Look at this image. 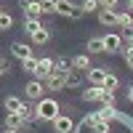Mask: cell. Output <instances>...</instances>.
Returning a JSON list of instances; mask_svg holds the SVG:
<instances>
[{
	"mask_svg": "<svg viewBox=\"0 0 133 133\" xmlns=\"http://www.w3.org/2000/svg\"><path fill=\"white\" fill-rule=\"evenodd\" d=\"M59 101H53V98H40L37 101V123H53L61 112H59Z\"/></svg>",
	"mask_w": 133,
	"mask_h": 133,
	"instance_id": "6da1fadb",
	"label": "cell"
},
{
	"mask_svg": "<svg viewBox=\"0 0 133 133\" xmlns=\"http://www.w3.org/2000/svg\"><path fill=\"white\" fill-rule=\"evenodd\" d=\"M56 14H59V16H69V19H80V16H85L83 8H77L75 3H69V0H56Z\"/></svg>",
	"mask_w": 133,
	"mask_h": 133,
	"instance_id": "7a4b0ae2",
	"label": "cell"
},
{
	"mask_svg": "<svg viewBox=\"0 0 133 133\" xmlns=\"http://www.w3.org/2000/svg\"><path fill=\"white\" fill-rule=\"evenodd\" d=\"M56 72V59H37V72L35 80H48V75Z\"/></svg>",
	"mask_w": 133,
	"mask_h": 133,
	"instance_id": "3957f363",
	"label": "cell"
},
{
	"mask_svg": "<svg viewBox=\"0 0 133 133\" xmlns=\"http://www.w3.org/2000/svg\"><path fill=\"white\" fill-rule=\"evenodd\" d=\"M53 130L56 133H72L75 130V120L69 115H59L56 120H53Z\"/></svg>",
	"mask_w": 133,
	"mask_h": 133,
	"instance_id": "277c9868",
	"label": "cell"
},
{
	"mask_svg": "<svg viewBox=\"0 0 133 133\" xmlns=\"http://www.w3.org/2000/svg\"><path fill=\"white\" fill-rule=\"evenodd\" d=\"M45 85L51 88V91H64V88H66V75H61V72H53V75H48Z\"/></svg>",
	"mask_w": 133,
	"mask_h": 133,
	"instance_id": "5b68a950",
	"label": "cell"
},
{
	"mask_svg": "<svg viewBox=\"0 0 133 133\" xmlns=\"http://www.w3.org/2000/svg\"><path fill=\"white\" fill-rule=\"evenodd\" d=\"M101 40H104V51H107V53H117L120 45H123V37L115 35V32H112V35H104Z\"/></svg>",
	"mask_w": 133,
	"mask_h": 133,
	"instance_id": "8992f818",
	"label": "cell"
},
{
	"mask_svg": "<svg viewBox=\"0 0 133 133\" xmlns=\"http://www.w3.org/2000/svg\"><path fill=\"white\" fill-rule=\"evenodd\" d=\"M107 69H101V66H91L88 69V80H91V85H101L104 88V80H107Z\"/></svg>",
	"mask_w": 133,
	"mask_h": 133,
	"instance_id": "52a82bcc",
	"label": "cell"
},
{
	"mask_svg": "<svg viewBox=\"0 0 133 133\" xmlns=\"http://www.w3.org/2000/svg\"><path fill=\"white\" fill-rule=\"evenodd\" d=\"M11 53H14L19 61L32 59V45H27V43H14V45H11Z\"/></svg>",
	"mask_w": 133,
	"mask_h": 133,
	"instance_id": "ba28073f",
	"label": "cell"
},
{
	"mask_svg": "<svg viewBox=\"0 0 133 133\" xmlns=\"http://www.w3.org/2000/svg\"><path fill=\"white\" fill-rule=\"evenodd\" d=\"M43 91H45L43 80H32V83H27V98H35V101H40V98H43Z\"/></svg>",
	"mask_w": 133,
	"mask_h": 133,
	"instance_id": "9c48e42d",
	"label": "cell"
},
{
	"mask_svg": "<svg viewBox=\"0 0 133 133\" xmlns=\"http://www.w3.org/2000/svg\"><path fill=\"white\" fill-rule=\"evenodd\" d=\"M98 21H101L104 27H117V14H115V11L101 8V11H98Z\"/></svg>",
	"mask_w": 133,
	"mask_h": 133,
	"instance_id": "30bf717a",
	"label": "cell"
},
{
	"mask_svg": "<svg viewBox=\"0 0 133 133\" xmlns=\"http://www.w3.org/2000/svg\"><path fill=\"white\" fill-rule=\"evenodd\" d=\"M5 125H8L11 130H19L21 125H27V123L21 120V115H19V112H5Z\"/></svg>",
	"mask_w": 133,
	"mask_h": 133,
	"instance_id": "8fae6325",
	"label": "cell"
},
{
	"mask_svg": "<svg viewBox=\"0 0 133 133\" xmlns=\"http://www.w3.org/2000/svg\"><path fill=\"white\" fill-rule=\"evenodd\" d=\"M29 37H32V45H45L51 40V32H48V27H40L35 35H29Z\"/></svg>",
	"mask_w": 133,
	"mask_h": 133,
	"instance_id": "7c38bea8",
	"label": "cell"
},
{
	"mask_svg": "<svg viewBox=\"0 0 133 133\" xmlns=\"http://www.w3.org/2000/svg\"><path fill=\"white\" fill-rule=\"evenodd\" d=\"M101 91H104V88L101 85H91V88H88V91H83V101H98V98H101Z\"/></svg>",
	"mask_w": 133,
	"mask_h": 133,
	"instance_id": "4fadbf2b",
	"label": "cell"
},
{
	"mask_svg": "<svg viewBox=\"0 0 133 133\" xmlns=\"http://www.w3.org/2000/svg\"><path fill=\"white\" fill-rule=\"evenodd\" d=\"M96 115H98V120H104V123H112V120H117V117H120L115 107H101Z\"/></svg>",
	"mask_w": 133,
	"mask_h": 133,
	"instance_id": "5bb4252c",
	"label": "cell"
},
{
	"mask_svg": "<svg viewBox=\"0 0 133 133\" xmlns=\"http://www.w3.org/2000/svg\"><path fill=\"white\" fill-rule=\"evenodd\" d=\"M24 19H37L40 16V0H29V3H24Z\"/></svg>",
	"mask_w": 133,
	"mask_h": 133,
	"instance_id": "9a60e30c",
	"label": "cell"
},
{
	"mask_svg": "<svg viewBox=\"0 0 133 133\" xmlns=\"http://www.w3.org/2000/svg\"><path fill=\"white\" fill-rule=\"evenodd\" d=\"M56 72H61V75H72V72H75V66H72V59H66V56L56 59Z\"/></svg>",
	"mask_w": 133,
	"mask_h": 133,
	"instance_id": "2e32d148",
	"label": "cell"
},
{
	"mask_svg": "<svg viewBox=\"0 0 133 133\" xmlns=\"http://www.w3.org/2000/svg\"><path fill=\"white\" fill-rule=\"evenodd\" d=\"M19 115H21L24 123H37V109H32V107H27V104L19 109Z\"/></svg>",
	"mask_w": 133,
	"mask_h": 133,
	"instance_id": "e0dca14e",
	"label": "cell"
},
{
	"mask_svg": "<svg viewBox=\"0 0 133 133\" xmlns=\"http://www.w3.org/2000/svg\"><path fill=\"white\" fill-rule=\"evenodd\" d=\"M21 107H24V101H21L19 96H8L5 98V112H19Z\"/></svg>",
	"mask_w": 133,
	"mask_h": 133,
	"instance_id": "ac0fdd59",
	"label": "cell"
},
{
	"mask_svg": "<svg viewBox=\"0 0 133 133\" xmlns=\"http://www.w3.org/2000/svg\"><path fill=\"white\" fill-rule=\"evenodd\" d=\"M117 27H123V29H130V27H133V14H130V11L117 14Z\"/></svg>",
	"mask_w": 133,
	"mask_h": 133,
	"instance_id": "d6986e66",
	"label": "cell"
},
{
	"mask_svg": "<svg viewBox=\"0 0 133 133\" xmlns=\"http://www.w3.org/2000/svg\"><path fill=\"white\" fill-rule=\"evenodd\" d=\"M11 27H14V16L5 14V11H0V32H8Z\"/></svg>",
	"mask_w": 133,
	"mask_h": 133,
	"instance_id": "ffe728a7",
	"label": "cell"
},
{
	"mask_svg": "<svg viewBox=\"0 0 133 133\" xmlns=\"http://www.w3.org/2000/svg\"><path fill=\"white\" fill-rule=\"evenodd\" d=\"M88 51L91 53H104V40L101 37H91L88 40Z\"/></svg>",
	"mask_w": 133,
	"mask_h": 133,
	"instance_id": "44dd1931",
	"label": "cell"
},
{
	"mask_svg": "<svg viewBox=\"0 0 133 133\" xmlns=\"http://www.w3.org/2000/svg\"><path fill=\"white\" fill-rule=\"evenodd\" d=\"M72 66H75V69H91V59H88V56H75L72 59Z\"/></svg>",
	"mask_w": 133,
	"mask_h": 133,
	"instance_id": "7402d4cb",
	"label": "cell"
},
{
	"mask_svg": "<svg viewBox=\"0 0 133 133\" xmlns=\"http://www.w3.org/2000/svg\"><path fill=\"white\" fill-rule=\"evenodd\" d=\"M40 27H43V24H40L37 19H24V32H27V35H35Z\"/></svg>",
	"mask_w": 133,
	"mask_h": 133,
	"instance_id": "603a6c76",
	"label": "cell"
},
{
	"mask_svg": "<svg viewBox=\"0 0 133 133\" xmlns=\"http://www.w3.org/2000/svg\"><path fill=\"white\" fill-rule=\"evenodd\" d=\"M80 8H83V14H93V11H98V8H101V0H85Z\"/></svg>",
	"mask_w": 133,
	"mask_h": 133,
	"instance_id": "cb8c5ba5",
	"label": "cell"
},
{
	"mask_svg": "<svg viewBox=\"0 0 133 133\" xmlns=\"http://www.w3.org/2000/svg\"><path fill=\"white\" fill-rule=\"evenodd\" d=\"M40 14H56V0H40Z\"/></svg>",
	"mask_w": 133,
	"mask_h": 133,
	"instance_id": "d4e9b609",
	"label": "cell"
},
{
	"mask_svg": "<svg viewBox=\"0 0 133 133\" xmlns=\"http://www.w3.org/2000/svg\"><path fill=\"white\" fill-rule=\"evenodd\" d=\"M98 101H101L104 107H115V93L104 88V91H101V98H98Z\"/></svg>",
	"mask_w": 133,
	"mask_h": 133,
	"instance_id": "484cf974",
	"label": "cell"
},
{
	"mask_svg": "<svg viewBox=\"0 0 133 133\" xmlns=\"http://www.w3.org/2000/svg\"><path fill=\"white\" fill-rule=\"evenodd\" d=\"M83 85V80H80V75H66V88H72V91H75V88H80Z\"/></svg>",
	"mask_w": 133,
	"mask_h": 133,
	"instance_id": "4316f807",
	"label": "cell"
},
{
	"mask_svg": "<svg viewBox=\"0 0 133 133\" xmlns=\"http://www.w3.org/2000/svg\"><path fill=\"white\" fill-rule=\"evenodd\" d=\"M117 85H120V80H117V77L115 75H107V80H104V88H107V91H117Z\"/></svg>",
	"mask_w": 133,
	"mask_h": 133,
	"instance_id": "83f0119b",
	"label": "cell"
},
{
	"mask_svg": "<svg viewBox=\"0 0 133 133\" xmlns=\"http://www.w3.org/2000/svg\"><path fill=\"white\" fill-rule=\"evenodd\" d=\"M21 66H24L27 72L35 75V72H37V59H35V56H32V59H24V61H21Z\"/></svg>",
	"mask_w": 133,
	"mask_h": 133,
	"instance_id": "f1b7e54d",
	"label": "cell"
},
{
	"mask_svg": "<svg viewBox=\"0 0 133 133\" xmlns=\"http://www.w3.org/2000/svg\"><path fill=\"white\" fill-rule=\"evenodd\" d=\"M120 51H123V56H125V61H128V66H130V69H133V48L128 45V48H120Z\"/></svg>",
	"mask_w": 133,
	"mask_h": 133,
	"instance_id": "f546056e",
	"label": "cell"
},
{
	"mask_svg": "<svg viewBox=\"0 0 133 133\" xmlns=\"http://www.w3.org/2000/svg\"><path fill=\"white\" fill-rule=\"evenodd\" d=\"M115 5H117V0H101V8L107 11H115Z\"/></svg>",
	"mask_w": 133,
	"mask_h": 133,
	"instance_id": "4dcf8cb0",
	"label": "cell"
},
{
	"mask_svg": "<svg viewBox=\"0 0 133 133\" xmlns=\"http://www.w3.org/2000/svg\"><path fill=\"white\" fill-rule=\"evenodd\" d=\"M125 40H128V45L133 48V27H130V29H125Z\"/></svg>",
	"mask_w": 133,
	"mask_h": 133,
	"instance_id": "1f68e13d",
	"label": "cell"
},
{
	"mask_svg": "<svg viewBox=\"0 0 133 133\" xmlns=\"http://www.w3.org/2000/svg\"><path fill=\"white\" fill-rule=\"evenodd\" d=\"M5 72H8V61H5V59H0V77H3Z\"/></svg>",
	"mask_w": 133,
	"mask_h": 133,
	"instance_id": "d6a6232c",
	"label": "cell"
},
{
	"mask_svg": "<svg viewBox=\"0 0 133 133\" xmlns=\"http://www.w3.org/2000/svg\"><path fill=\"white\" fill-rule=\"evenodd\" d=\"M128 11H130V14H133V0H128Z\"/></svg>",
	"mask_w": 133,
	"mask_h": 133,
	"instance_id": "836d02e7",
	"label": "cell"
},
{
	"mask_svg": "<svg viewBox=\"0 0 133 133\" xmlns=\"http://www.w3.org/2000/svg\"><path fill=\"white\" fill-rule=\"evenodd\" d=\"M5 133H19V130H11V128H8V130H5Z\"/></svg>",
	"mask_w": 133,
	"mask_h": 133,
	"instance_id": "e575fe53",
	"label": "cell"
},
{
	"mask_svg": "<svg viewBox=\"0 0 133 133\" xmlns=\"http://www.w3.org/2000/svg\"><path fill=\"white\" fill-rule=\"evenodd\" d=\"M19 3H29V0H19Z\"/></svg>",
	"mask_w": 133,
	"mask_h": 133,
	"instance_id": "d590c367",
	"label": "cell"
},
{
	"mask_svg": "<svg viewBox=\"0 0 133 133\" xmlns=\"http://www.w3.org/2000/svg\"><path fill=\"white\" fill-rule=\"evenodd\" d=\"M0 11H3V8H0Z\"/></svg>",
	"mask_w": 133,
	"mask_h": 133,
	"instance_id": "8d00e7d4",
	"label": "cell"
}]
</instances>
